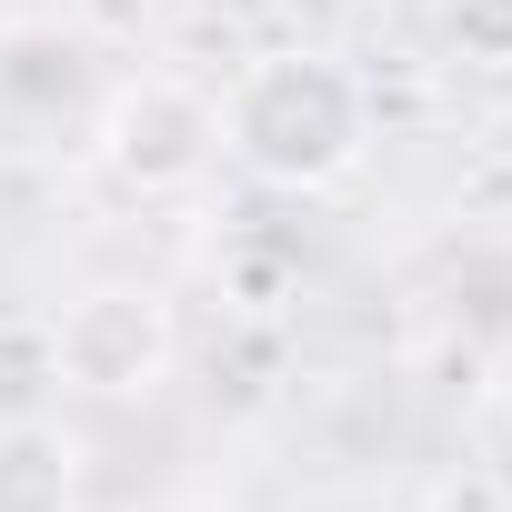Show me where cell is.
Returning <instances> with one entry per match:
<instances>
[{"mask_svg": "<svg viewBox=\"0 0 512 512\" xmlns=\"http://www.w3.org/2000/svg\"><path fill=\"white\" fill-rule=\"evenodd\" d=\"M442 41H452V61H472V71H512V0H442Z\"/></svg>", "mask_w": 512, "mask_h": 512, "instance_id": "cell-6", "label": "cell"}, {"mask_svg": "<svg viewBox=\"0 0 512 512\" xmlns=\"http://www.w3.org/2000/svg\"><path fill=\"white\" fill-rule=\"evenodd\" d=\"M91 161L131 201H171V191H191L221 161V101L191 91L181 71H131L91 111Z\"/></svg>", "mask_w": 512, "mask_h": 512, "instance_id": "cell-2", "label": "cell"}, {"mask_svg": "<svg viewBox=\"0 0 512 512\" xmlns=\"http://www.w3.org/2000/svg\"><path fill=\"white\" fill-rule=\"evenodd\" d=\"M81 432L51 412H11L0 422V512H81Z\"/></svg>", "mask_w": 512, "mask_h": 512, "instance_id": "cell-4", "label": "cell"}, {"mask_svg": "<svg viewBox=\"0 0 512 512\" xmlns=\"http://www.w3.org/2000/svg\"><path fill=\"white\" fill-rule=\"evenodd\" d=\"M432 512H502V482H482V472H472V482H442Z\"/></svg>", "mask_w": 512, "mask_h": 512, "instance_id": "cell-7", "label": "cell"}, {"mask_svg": "<svg viewBox=\"0 0 512 512\" xmlns=\"http://www.w3.org/2000/svg\"><path fill=\"white\" fill-rule=\"evenodd\" d=\"M51 382H61V372H51V322H0V422H11V412H41Z\"/></svg>", "mask_w": 512, "mask_h": 512, "instance_id": "cell-5", "label": "cell"}, {"mask_svg": "<svg viewBox=\"0 0 512 512\" xmlns=\"http://www.w3.org/2000/svg\"><path fill=\"white\" fill-rule=\"evenodd\" d=\"M221 151L262 191H332L372 151V101L332 51H262L221 91Z\"/></svg>", "mask_w": 512, "mask_h": 512, "instance_id": "cell-1", "label": "cell"}, {"mask_svg": "<svg viewBox=\"0 0 512 512\" xmlns=\"http://www.w3.org/2000/svg\"><path fill=\"white\" fill-rule=\"evenodd\" d=\"M181 362V322L151 282H91L51 312V372L91 402H151Z\"/></svg>", "mask_w": 512, "mask_h": 512, "instance_id": "cell-3", "label": "cell"}]
</instances>
